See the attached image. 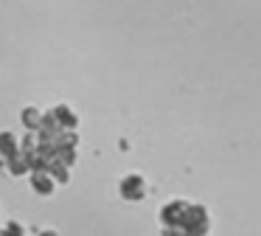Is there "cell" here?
<instances>
[{"mask_svg": "<svg viewBox=\"0 0 261 236\" xmlns=\"http://www.w3.org/2000/svg\"><path fill=\"white\" fill-rule=\"evenodd\" d=\"M186 211H188V202H169V205L163 208V222L169 225V228H177V225L182 222V217H186Z\"/></svg>", "mask_w": 261, "mask_h": 236, "instance_id": "6da1fadb", "label": "cell"}, {"mask_svg": "<svg viewBox=\"0 0 261 236\" xmlns=\"http://www.w3.org/2000/svg\"><path fill=\"white\" fill-rule=\"evenodd\" d=\"M121 188H124L126 200H141V197L146 194V183H143V177H138V174L126 177L124 183H121Z\"/></svg>", "mask_w": 261, "mask_h": 236, "instance_id": "7a4b0ae2", "label": "cell"}, {"mask_svg": "<svg viewBox=\"0 0 261 236\" xmlns=\"http://www.w3.org/2000/svg\"><path fill=\"white\" fill-rule=\"evenodd\" d=\"M166 236H186V233H182V230H177V228H169V230H166Z\"/></svg>", "mask_w": 261, "mask_h": 236, "instance_id": "3957f363", "label": "cell"}]
</instances>
